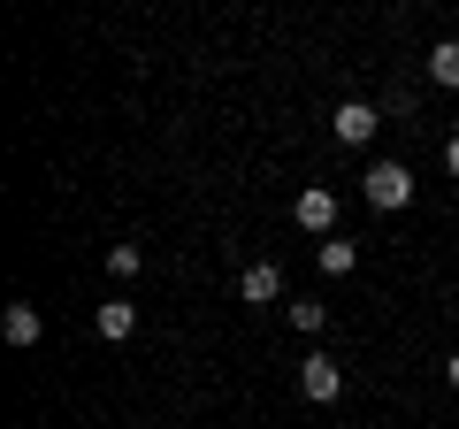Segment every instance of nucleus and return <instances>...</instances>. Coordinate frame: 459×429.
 <instances>
[{
  "mask_svg": "<svg viewBox=\"0 0 459 429\" xmlns=\"http://www.w3.org/2000/svg\"><path fill=\"white\" fill-rule=\"evenodd\" d=\"M360 192H368V207L398 214V207H406V199H413V169H406V162H376V169H368V177H360Z\"/></svg>",
  "mask_w": 459,
  "mask_h": 429,
  "instance_id": "nucleus-1",
  "label": "nucleus"
},
{
  "mask_svg": "<svg viewBox=\"0 0 459 429\" xmlns=\"http://www.w3.org/2000/svg\"><path fill=\"white\" fill-rule=\"evenodd\" d=\"M329 131H337V146H368V138L383 131V108L376 100H344L337 116H329Z\"/></svg>",
  "mask_w": 459,
  "mask_h": 429,
  "instance_id": "nucleus-2",
  "label": "nucleus"
},
{
  "mask_svg": "<svg viewBox=\"0 0 459 429\" xmlns=\"http://www.w3.org/2000/svg\"><path fill=\"white\" fill-rule=\"evenodd\" d=\"M299 391H307L314 407H329V398L344 391V361H329V353H307V361H299Z\"/></svg>",
  "mask_w": 459,
  "mask_h": 429,
  "instance_id": "nucleus-3",
  "label": "nucleus"
},
{
  "mask_svg": "<svg viewBox=\"0 0 459 429\" xmlns=\"http://www.w3.org/2000/svg\"><path fill=\"white\" fill-rule=\"evenodd\" d=\"M291 223L314 238H329V223H337V192H322V184H307V192L291 199Z\"/></svg>",
  "mask_w": 459,
  "mask_h": 429,
  "instance_id": "nucleus-4",
  "label": "nucleus"
},
{
  "mask_svg": "<svg viewBox=\"0 0 459 429\" xmlns=\"http://www.w3.org/2000/svg\"><path fill=\"white\" fill-rule=\"evenodd\" d=\"M238 299H246V307H276V299H283V268L276 261H253L246 276H238Z\"/></svg>",
  "mask_w": 459,
  "mask_h": 429,
  "instance_id": "nucleus-5",
  "label": "nucleus"
},
{
  "mask_svg": "<svg viewBox=\"0 0 459 429\" xmlns=\"http://www.w3.org/2000/svg\"><path fill=\"white\" fill-rule=\"evenodd\" d=\"M0 337H8V346H39V337H47V314H39L31 299H8V314H0Z\"/></svg>",
  "mask_w": 459,
  "mask_h": 429,
  "instance_id": "nucleus-6",
  "label": "nucleus"
},
{
  "mask_svg": "<svg viewBox=\"0 0 459 429\" xmlns=\"http://www.w3.org/2000/svg\"><path fill=\"white\" fill-rule=\"evenodd\" d=\"M92 330L108 337V346H123V337L138 330V307H131V299H108V307H92Z\"/></svg>",
  "mask_w": 459,
  "mask_h": 429,
  "instance_id": "nucleus-7",
  "label": "nucleus"
},
{
  "mask_svg": "<svg viewBox=\"0 0 459 429\" xmlns=\"http://www.w3.org/2000/svg\"><path fill=\"white\" fill-rule=\"evenodd\" d=\"M429 77L459 92V39H437V47H429Z\"/></svg>",
  "mask_w": 459,
  "mask_h": 429,
  "instance_id": "nucleus-8",
  "label": "nucleus"
},
{
  "mask_svg": "<svg viewBox=\"0 0 459 429\" xmlns=\"http://www.w3.org/2000/svg\"><path fill=\"white\" fill-rule=\"evenodd\" d=\"M314 261H322V276H352V238H322Z\"/></svg>",
  "mask_w": 459,
  "mask_h": 429,
  "instance_id": "nucleus-9",
  "label": "nucleus"
},
{
  "mask_svg": "<svg viewBox=\"0 0 459 429\" xmlns=\"http://www.w3.org/2000/svg\"><path fill=\"white\" fill-rule=\"evenodd\" d=\"M322 322H329V314H322V299H291V330H322Z\"/></svg>",
  "mask_w": 459,
  "mask_h": 429,
  "instance_id": "nucleus-10",
  "label": "nucleus"
},
{
  "mask_svg": "<svg viewBox=\"0 0 459 429\" xmlns=\"http://www.w3.org/2000/svg\"><path fill=\"white\" fill-rule=\"evenodd\" d=\"M108 268H115V276H138V268H146V253H138V246H108Z\"/></svg>",
  "mask_w": 459,
  "mask_h": 429,
  "instance_id": "nucleus-11",
  "label": "nucleus"
},
{
  "mask_svg": "<svg viewBox=\"0 0 459 429\" xmlns=\"http://www.w3.org/2000/svg\"><path fill=\"white\" fill-rule=\"evenodd\" d=\"M444 169H452V177H459V131L444 138Z\"/></svg>",
  "mask_w": 459,
  "mask_h": 429,
  "instance_id": "nucleus-12",
  "label": "nucleus"
},
{
  "mask_svg": "<svg viewBox=\"0 0 459 429\" xmlns=\"http://www.w3.org/2000/svg\"><path fill=\"white\" fill-rule=\"evenodd\" d=\"M444 383H452V391H459V353H452V361H444Z\"/></svg>",
  "mask_w": 459,
  "mask_h": 429,
  "instance_id": "nucleus-13",
  "label": "nucleus"
}]
</instances>
